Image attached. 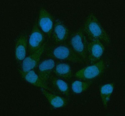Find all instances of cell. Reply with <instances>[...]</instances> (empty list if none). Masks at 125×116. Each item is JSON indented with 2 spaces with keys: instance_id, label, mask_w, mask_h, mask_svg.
<instances>
[{
  "instance_id": "5",
  "label": "cell",
  "mask_w": 125,
  "mask_h": 116,
  "mask_svg": "<svg viewBox=\"0 0 125 116\" xmlns=\"http://www.w3.org/2000/svg\"><path fill=\"white\" fill-rule=\"evenodd\" d=\"M105 68L104 61L100 60L95 63L79 70L75 73V77L79 79L91 80L101 75Z\"/></svg>"
},
{
  "instance_id": "4",
  "label": "cell",
  "mask_w": 125,
  "mask_h": 116,
  "mask_svg": "<svg viewBox=\"0 0 125 116\" xmlns=\"http://www.w3.org/2000/svg\"><path fill=\"white\" fill-rule=\"evenodd\" d=\"M46 43L33 53L26 57L21 63V75L22 76L28 71L33 70L38 66L40 60L47 48Z\"/></svg>"
},
{
  "instance_id": "14",
  "label": "cell",
  "mask_w": 125,
  "mask_h": 116,
  "mask_svg": "<svg viewBox=\"0 0 125 116\" xmlns=\"http://www.w3.org/2000/svg\"><path fill=\"white\" fill-rule=\"evenodd\" d=\"M25 80L31 85L41 89H47V86L42 80L37 73L31 70L21 76Z\"/></svg>"
},
{
  "instance_id": "11",
  "label": "cell",
  "mask_w": 125,
  "mask_h": 116,
  "mask_svg": "<svg viewBox=\"0 0 125 116\" xmlns=\"http://www.w3.org/2000/svg\"><path fill=\"white\" fill-rule=\"evenodd\" d=\"M15 56L18 62L20 63L26 57L28 46V38L27 35L22 34L15 41Z\"/></svg>"
},
{
  "instance_id": "9",
  "label": "cell",
  "mask_w": 125,
  "mask_h": 116,
  "mask_svg": "<svg viewBox=\"0 0 125 116\" xmlns=\"http://www.w3.org/2000/svg\"><path fill=\"white\" fill-rule=\"evenodd\" d=\"M55 65V61L50 58L44 60L38 66L37 74L47 87L49 82L52 77Z\"/></svg>"
},
{
  "instance_id": "17",
  "label": "cell",
  "mask_w": 125,
  "mask_h": 116,
  "mask_svg": "<svg viewBox=\"0 0 125 116\" xmlns=\"http://www.w3.org/2000/svg\"><path fill=\"white\" fill-rule=\"evenodd\" d=\"M89 81H82L76 80L72 84L71 88L73 92L75 93L80 94L87 90L91 84Z\"/></svg>"
},
{
  "instance_id": "12",
  "label": "cell",
  "mask_w": 125,
  "mask_h": 116,
  "mask_svg": "<svg viewBox=\"0 0 125 116\" xmlns=\"http://www.w3.org/2000/svg\"><path fill=\"white\" fill-rule=\"evenodd\" d=\"M42 93L52 107L55 108L64 107L67 104V100L64 97L49 92L46 89H41Z\"/></svg>"
},
{
  "instance_id": "2",
  "label": "cell",
  "mask_w": 125,
  "mask_h": 116,
  "mask_svg": "<svg viewBox=\"0 0 125 116\" xmlns=\"http://www.w3.org/2000/svg\"><path fill=\"white\" fill-rule=\"evenodd\" d=\"M69 46L83 61H87L88 41L83 29L74 31L69 37Z\"/></svg>"
},
{
  "instance_id": "6",
  "label": "cell",
  "mask_w": 125,
  "mask_h": 116,
  "mask_svg": "<svg viewBox=\"0 0 125 116\" xmlns=\"http://www.w3.org/2000/svg\"><path fill=\"white\" fill-rule=\"evenodd\" d=\"M88 43L87 58L92 64L100 61L105 50L103 42L97 39H91Z\"/></svg>"
},
{
  "instance_id": "3",
  "label": "cell",
  "mask_w": 125,
  "mask_h": 116,
  "mask_svg": "<svg viewBox=\"0 0 125 116\" xmlns=\"http://www.w3.org/2000/svg\"><path fill=\"white\" fill-rule=\"evenodd\" d=\"M48 56L59 60L67 61L74 63H81L83 61L70 46L58 44L49 47L47 50Z\"/></svg>"
},
{
  "instance_id": "10",
  "label": "cell",
  "mask_w": 125,
  "mask_h": 116,
  "mask_svg": "<svg viewBox=\"0 0 125 116\" xmlns=\"http://www.w3.org/2000/svg\"><path fill=\"white\" fill-rule=\"evenodd\" d=\"M51 35L55 43L57 45L62 44L69 38V31L62 21L56 20L54 23Z\"/></svg>"
},
{
  "instance_id": "15",
  "label": "cell",
  "mask_w": 125,
  "mask_h": 116,
  "mask_svg": "<svg viewBox=\"0 0 125 116\" xmlns=\"http://www.w3.org/2000/svg\"><path fill=\"white\" fill-rule=\"evenodd\" d=\"M54 73L55 76L63 79H69L72 77L73 71L69 64L65 63H59L56 64Z\"/></svg>"
},
{
  "instance_id": "1",
  "label": "cell",
  "mask_w": 125,
  "mask_h": 116,
  "mask_svg": "<svg viewBox=\"0 0 125 116\" xmlns=\"http://www.w3.org/2000/svg\"><path fill=\"white\" fill-rule=\"evenodd\" d=\"M83 30L89 38L97 39L106 44L110 43L109 35L93 14L89 15L86 18Z\"/></svg>"
},
{
  "instance_id": "8",
  "label": "cell",
  "mask_w": 125,
  "mask_h": 116,
  "mask_svg": "<svg viewBox=\"0 0 125 116\" xmlns=\"http://www.w3.org/2000/svg\"><path fill=\"white\" fill-rule=\"evenodd\" d=\"M44 35L39 27L37 23L34 25L28 40L29 53H33L45 43Z\"/></svg>"
},
{
  "instance_id": "13",
  "label": "cell",
  "mask_w": 125,
  "mask_h": 116,
  "mask_svg": "<svg viewBox=\"0 0 125 116\" xmlns=\"http://www.w3.org/2000/svg\"><path fill=\"white\" fill-rule=\"evenodd\" d=\"M53 89L61 95L68 97L69 95V88L67 83L62 78L54 77L49 82Z\"/></svg>"
},
{
  "instance_id": "7",
  "label": "cell",
  "mask_w": 125,
  "mask_h": 116,
  "mask_svg": "<svg viewBox=\"0 0 125 116\" xmlns=\"http://www.w3.org/2000/svg\"><path fill=\"white\" fill-rule=\"evenodd\" d=\"M53 18L46 9L41 8L39 14L37 24L39 27L44 35L51 36L54 27Z\"/></svg>"
},
{
  "instance_id": "16",
  "label": "cell",
  "mask_w": 125,
  "mask_h": 116,
  "mask_svg": "<svg viewBox=\"0 0 125 116\" xmlns=\"http://www.w3.org/2000/svg\"><path fill=\"white\" fill-rule=\"evenodd\" d=\"M115 88L114 84L109 83L103 85L100 89V96L103 106L105 108L108 106V104Z\"/></svg>"
}]
</instances>
